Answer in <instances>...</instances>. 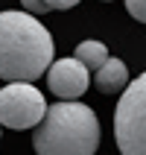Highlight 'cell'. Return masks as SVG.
<instances>
[{"instance_id":"9","label":"cell","mask_w":146,"mask_h":155,"mask_svg":"<svg viewBox=\"0 0 146 155\" xmlns=\"http://www.w3.org/2000/svg\"><path fill=\"white\" fill-rule=\"evenodd\" d=\"M21 6H24L29 15H44V12H50L44 0H21Z\"/></svg>"},{"instance_id":"6","label":"cell","mask_w":146,"mask_h":155,"mask_svg":"<svg viewBox=\"0 0 146 155\" xmlns=\"http://www.w3.org/2000/svg\"><path fill=\"white\" fill-rule=\"evenodd\" d=\"M94 85L99 94H117L129 88V70L120 59H108L102 68L94 73Z\"/></svg>"},{"instance_id":"11","label":"cell","mask_w":146,"mask_h":155,"mask_svg":"<svg viewBox=\"0 0 146 155\" xmlns=\"http://www.w3.org/2000/svg\"><path fill=\"white\" fill-rule=\"evenodd\" d=\"M0 129H3V126H0Z\"/></svg>"},{"instance_id":"2","label":"cell","mask_w":146,"mask_h":155,"mask_svg":"<svg viewBox=\"0 0 146 155\" xmlns=\"http://www.w3.org/2000/svg\"><path fill=\"white\" fill-rule=\"evenodd\" d=\"M35 155H96L99 120L85 103H53L32 132Z\"/></svg>"},{"instance_id":"1","label":"cell","mask_w":146,"mask_h":155,"mask_svg":"<svg viewBox=\"0 0 146 155\" xmlns=\"http://www.w3.org/2000/svg\"><path fill=\"white\" fill-rule=\"evenodd\" d=\"M53 64V35L29 12H0V79L35 82Z\"/></svg>"},{"instance_id":"7","label":"cell","mask_w":146,"mask_h":155,"mask_svg":"<svg viewBox=\"0 0 146 155\" xmlns=\"http://www.w3.org/2000/svg\"><path fill=\"white\" fill-rule=\"evenodd\" d=\"M73 56H76L79 61H82V64H85L88 70H99L105 64V61L111 59V56H108V50H105V44L102 41H82L76 47V53H73Z\"/></svg>"},{"instance_id":"3","label":"cell","mask_w":146,"mask_h":155,"mask_svg":"<svg viewBox=\"0 0 146 155\" xmlns=\"http://www.w3.org/2000/svg\"><path fill=\"white\" fill-rule=\"evenodd\" d=\"M114 138L120 155H146V73L123 91L114 111Z\"/></svg>"},{"instance_id":"5","label":"cell","mask_w":146,"mask_h":155,"mask_svg":"<svg viewBox=\"0 0 146 155\" xmlns=\"http://www.w3.org/2000/svg\"><path fill=\"white\" fill-rule=\"evenodd\" d=\"M88 82H91V70L76 56L53 61L47 70V85L59 100H79L88 91Z\"/></svg>"},{"instance_id":"10","label":"cell","mask_w":146,"mask_h":155,"mask_svg":"<svg viewBox=\"0 0 146 155\" xmlns=\"http://www.w3.org/2000/svg\"><path fill=\"white\" fill-rule=\"evenodd\" d=\"M44 3H47L50 12H64V9H73L79 0H44Z\"/></svg>"},{"instance_id":"8","label":"cell","mask_w":146,"mask_h":155,"mask_svg":"<svg viewBox=\"0 0 146 155\" xmlns=\"http://www.w3.org/2000/svg\"><path fill=\"white\" fill-rule=\"evenodd\" d=\"M126 9H129V15L140 24H146V0H126Z\"/></svg>"},{"instance_id":"4","label":"cell","mask_w":146,"mask_h":155,"mask_svg":"<svg viewBox=\"0 0 146 155\" xmlns=\"http://www.w3.org/2000/svg\"><path fill=\"white\" fill-rule=\"evenodd\" d=\"M47 100L32 82H9L0 88V126L3 129H35L47 114Z\"/></svg>"}]
</instances>
